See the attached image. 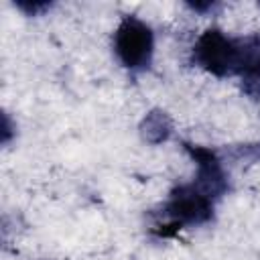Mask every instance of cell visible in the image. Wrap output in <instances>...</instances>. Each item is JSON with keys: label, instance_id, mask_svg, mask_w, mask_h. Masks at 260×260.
I'll use <instances>...</instances> for the list:
<instances>
[{"label": "cell", "instance_id": "1", "mask_svg": "<svg viewBox=\"0 0 260 260\" xmlns=\"http://www.w3.org/2000/svg\"><path fill=\"white\" fill-rule=\"evenodd\" d=\"M256 35L230 37L217 26L205 28L193 45V63L215 77L242 75Z\"/></svg>", "mask_w": 260, "mask_h": 260}, {"label": "cell", "instance_id": "2", "mask_svg": "<svg viewBox=\"0 0 260 260\" xmlns=\"http://www.w3.org/2000/svg\"><path fill=\"white\" fill-rule=\"evenodd\" d=\"M213 205L215 201L205 195L193 181L177 185L162 205L165 219L154 228V234L160 238H171L181 228L207 223L213 217Z\"/></svg>", "mask_w": 260, "mask_h": 260}, {"label": "cell", "instance_id": "3", "mask_svg": "<svg viewBox=\"0 0 260 260\" xmlns=\"http://www.w3.org/2000/svg\"><path fill=\"white\" fill-rule=\"evenodd\" d=\"M114 53L118 61L130 69V71H144L148 69L154 53V32L150 24H146L142 18L128 14L124 16L112 39Z\"/></svg>", "mask_w": 260, "mask_h": 260}, {"label": "cell", "instance_id": "4", "mask_svg": "<svg viewBox=\"0 0 260 260\" xmlns=\"http://www.w3.org/2000/svg\"><path fill=\"white\" fill-rule=\"evenodd\" d=\"M183 146L197 165V175H195L193 183L205 195H209L213 201L219 199L228 191V175L223 171V165H221L217 152L207 146L191 144V142H185Z\"/></svg>", "mask_w": 260, "mask_h": 260}, {"label": "cell", "instance_id": "5", "mask_svg": "<svg viewBox=\"0 0 260 260\" xmlns=\"http://www.w3.org/2000/svg\"><path fill=\"white\" fill-rule=\"evenodd\" d=\"M173 134V122L167 112L150 110L140 122V136L150 144H160Z\"/></svg>", "mask_w": 260, "mask_h": 260}, {"label": "cell", "instance_id": "6", "mask_svg": "<svg viewBox=\"0 0 260 260\" xmlns=\"http://www.w3.org/2000/svg\"><path fill=\"white\" fill-rule=\"evenodd\" d=\"M240 79H242L244 93H248L250 98H260V45L252 53V57H250L246 69L242 71Z\"/></svg>", "mask_w": 260, "mask_h": 260}, {"label": "cell", "instance_id": "7", "mask_svg": "<svg viewBox=\"0 0 260 260\" xmlns=\"http://www.w3.org/2000/svg\"><path fill=\"white\" fill-rule=\"evenodd\" d=\"M16 6L24 10L26 14H37L39 10H45L49 4L47 2H26V0H16Z\"/></svg>", "mask_w": 260, "mask_h": 260}, {"label": "cell", "instance_id": "8", "mask_svg": "<svg viewBox=\"0 0 260 260\" xmlns=\"http://www.w3.org/2000/svg\"><path fill=\"white\" fill-rule=\"evenodd\" d=\"M258 154H260V148H258Z\"/></svg>", "mask_w": 260, "mask_h": 260}]
</instances>
